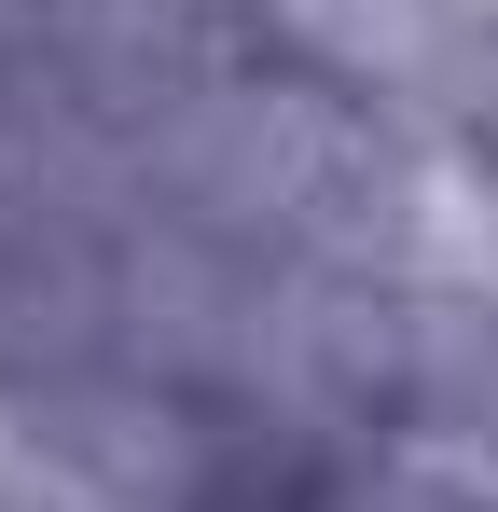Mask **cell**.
Here are the masks:
<instances>
[{
    "label": "cell",
    "mask_w": 498,
    "mask_h": 512,
    "mask_svg": "<svg viewBox=\"0 0 498 512\" xmlns=\"http://www.w3.org/2000/svg\"><path fill=\"white\" fill-rule=\"evenodd\" d=\"M471 125H485V139H498V42H485V56H471Z\"/></svg>",
    "instance_id": "cell-1"
}]
</instances>
